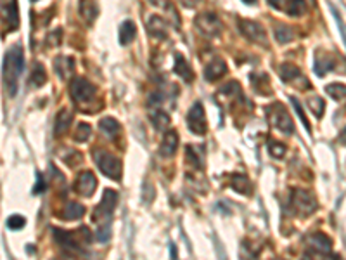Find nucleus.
Segmentation results:
<instances>
[{
    "mask_svg": "<svg viewBox=\"0 0 346 260\" xmlns=\"http://www.w3.org/2000/svg\"><path fill=\"white\" fill-rule=\"evenodd\" d=\"M24 68V54L21 45H14L7 50L4 57V85H6L9 95H16L18 92V82Z\"/></svg>",
    "mask_w": 346,
    "mask_h": 260,
    "instance_id": "nucleus-1",
    "label": "nucleus"
},
{
    "mask_svg": "<svg viewBox=\"0 0 346 260\" xmlns=\"http://www.w3.org/2000/svg\"><path fill=\"white\" fill-rule=\"evenodd\" d=\"M95 163L106 177L113 180H120L121 177V163L116 156L106 153V151H97L95 153Z\"/></svg>",
    "mask_w": 346,
    "mask_h": 260,
    "instance_id": "nucleus-2",
    "label": "nucleus"
},
{
    "mask_svg": "<svg viewBox=\"0 0 346 260\" xmlns=\"http://www.w3.org/2000/svg\"><path fill=\"white\" fill-rule=\"evenodd\" d=\"M291 205H293V210L296 212V215L299 213L301 217H306L317 210V201H315V198L308 191H303V189L293 191Z\"/></svg>",
    "mask_w": 346,
    "mask_h": 260,
    "instance_id": "nucleus-3",
    "label": "nucleus"
},
{
    "mask_svg": "<svg viewBox=\"0 0 346 260\" xmlns=\"http://www.w3.org/2000/svg\"><path fill=\"white\" fill-rule=\"evenodd\" d=\"M70 92H71L73 101L78 104H87V103H90V101H94V98H95V87L82 77H77L73 82H71Z\"/></svg>",
    "mask_w": 346,
    "mask_h": 260,
    "instance_id": "nucleus-4",
    "label": "nucleus"
},
{
    "mask_svg": "<svg viewBox=\"0 0 346 260\" xmlns=\"http://www.w3.org/2000/svg\"><path fill=\"white\" fill-rule=\"evenodd\" d=\"M116 205H118V194L113 189H106L102 194V201L97 205V208L94 210V222H102V224L104 220L109 222Z\"/></svg>",
    "mask_w": 346,
    "mask_h": 260,
    "instance_id": "nucleus-5",
    "label": "nucleus"
},
{
    "mask_svg": "<svg viewBox=\"0 0 346 260\" xmlns=\"http://www.w3.org/2000/svg\"><path fill=\"white\" fill-rule=\"evenodd\" d=\"M268 113H270V120H272V123L275 125L281 132L288 134V136L293 134V130H294L293 120H291V116L288 115V111L284 110V106H282V104L275 103L268 110Z\"/></svg>",
    "mask_w": 346,
    "mask_h": 260,
    "instance_id": "nucleus-6",
    "label": "nucleus"
},
{
    "mask_svg": "<svg viewBox=\"0 0 346 260\" xmlns=\"http://www.w3.org/2000/svg\"><path fill=\"white\" fill-rule=\"evenodd\" d=\"M196 28L204 37H218L222 31V23L212 12H204L196 18Z\"/></svg>",
    "mask_w": 346,
    "mask_h": 260,
    "instance_id": "nucleus-7",
    "label": "nucleus"
},
{
    "mask_svg": "<svg viewBox=\"0 0 346 260\" xmlns=\"http://www.w3.org/2000/svg\"><path fill=\"white\" fill-rule=\"evenodd\" d=\"M187 125L189 128L192 130L196 136H202L208 130V125H206V116H204V108H202L201 103H196L194 106L189 110L187 115Z\"/></svg>",
    "mask_w": 346,
    "mask_h": 260,
    "instance_id": "nucleus-8",
    "label": "nucleus"
},
{
    "mask_svg": "<svg viewBox=\"0 0 346 260\" xmlns=\"http://www.w3.org/2000/svg\"><path fill=\"white\" fill-rule=\"evenodd\" d=\"M239 30L246 39H250L251 42H256V44H267V33H265V28L261 26L260 23L251 19H240L239 21Z\"/></svg>",
    "mask_w": 346,
    "mask_h": 260,
    "instance_id": "nucleus-9",
    "label": "nucleus"
},
{
    "mask_svg": "<svg viewBox=\"0 0 346 260\" xmlns=\"http://www.w3.org/2000/svg\"><path fill=\"white\" fill-rule=\"evenodd\" d=\"M95 187H97V179H95V175L88 170L82 172V174L78 175V180L75 182V189H77L78 194H82V196H92L95 191Z\"/></svg>",
    "mask_w": 346,
    "mask_h": 260,
    "instance_id": "nucleus-10",
    "label": "nucleus"
},
{
    "mask_svg": "<svg viewBox=\"0 0 346 260\" xmlns=\"http://www.w3.org/2000/svg\"><path fill=\"white\" fill-rule=\"evenodd\" d=\"M54 236H56V241L67 251H73V253H83L82 245H80L78 238H75L73 233H66V231L61 229H54Z\"/></svg>",
    "mask_w": 346,
    "mask_h": 260,
    "instance_id": "nucleus-11",
    "label": "nucleus"
},
{
    "mask_svg": "<svg viewBox=\"0 0 346 260\" xmlns=\"http://www.w3.org/2000/svg\"><path fill=\"white\" fill-rule=\"evenodd\" d=\"M177 146H179V134H177L175 130H166L161 146H159V153H161V156H164V158L173 156L175 151H177Z\"/></svg>",
    "mask_w": 346,
    "mask_h": 260,
    "instance_id": "nucleus-12",
    "label": "nucleus"
},
{
    "mask_svg": "<svg viewBox=\"0 0 346 260\" xmlns=\"http://www.w3.org/2000/svg\"><path fill=\"white\" fill-rule=\"evenodd\" d=\"M227 71V64L223 59H213L208 66L204 68V78L208 82H215L220 77H223Z\"/></svg>",
    "mask_w": 346,
    "mask_h": 260,
    "instance_id": "nucleus-13",
    "label": "nucleus"
},
{
    "mask_svg": "<svg viewBox=\"0 0 346 260\" xmlns=\"http://www.w3.org/2000/svg\"><path fill=\"white\" fill-rule=\"evenodd\" d=\"M175 66H173V71H175L177 75H179L182 80L191 83L194 80V71L191 70V66H189V62L184 59L182 54H177L175 56Z\"/></svg>",
    "mask_w": 346,
    "mask_h": 260,
    "instance_id": "nucleus-14",
    "label": "nucleus"
},
{
    "mask_svg": "<svg viewBox=\"0 0 346 260\" xmlns=\"http://www.w3.org/2000/svg\"><path fill=\"white\" fill-rule=\"evenodd\" d=\"M4 21L7 23V31H12L19 26V14H18V4L12 0L7 7H4Z\"/></svg>",
    "mask_w": 346,
    "mask_h": 260,
    "instance_id": "nucleus-15",
    "label": "nucleus"
},
{
    "mask_svg": "<svg viewBox=\"0 0 346 260\" xmlns=\"http://www.w3.org/2000/svg\"><path fill=\"white\" fill-rule=\"evenodd\" d=\"M147 30L156 39H161V40L166 39V23L159 16H151L149 21H147Z\"/></svg>",
    "mask_w": 346,
    "mask_h": 260,
    "instance_id": "nucleus-16",
    "label": "nucleus"
},
{
    "mask_svg": "<svg viewBox=\"0 0 346 260\" xmlns=\"http://www.w3.org/2000/svg\"><path fill=\"white\" fill-rule=\"evenodd\" d=\"M71 121H73V116H71V113L67 110H62L57 113V118H56V127H54V130H56V136H64V134L70 130V125Z\"/></svg>",
    "mask_w": 346,
    "mask_h": 260,
    "instance_id": "nucleus-17",
    "label": "nucleus"
},
{
    "mask_svg": "<svg viewBox=\"0 0 346 260\" xmlns=\"http://www.w3.org/2000/svg\"><path fill=\"white\" fill-rule=\"evenodd\" d=\"M54 68H56L61 78H67L75 70V61L71 57H57L56 62H54Z\"/></svg>",
    "mask_w": 346,
    "mask_h": 260,
    "instance_id": "nucleus-18",
    "label": "nucleus"
},
{
    "mask_svg": "<svg viewBox=\"0 0 346 260\" xmlns=\"http://www.w3.org/2000/svg\"><path fill=\"white\" fill-rule=\"evenodd\" d=\"M83 215H85V207L77 203V201H70V203L66 205L64 212H62V217H64L66 220H78V219H82Z\"/></svg>",
    "mask_w": 346,
    "mask_h": 260,
    "instance_id": "nucleus-19",
    "label": "nucleus"
},
{
    "mask_svg": "<svg viewBox=\"0 0 346 260\" xmlns=\"http://www.w3.org/2000/svg\"><path fill=\"white\" fill-rule=\"evenodd\" d=\"M310 245H312V248H315V250L322 251V253H326V251H331L332 243L326 236V234L317 233V234H312V236H310Z\"/></svg>",
    "mask_w": 346,
    "mask_h": 260,
    "instance_id": "nucleus-20",
    "label": "nucleus"
},
{
    "mask_svg": "<svg viewBox=\"0 0 346 260\" xmlns=\"http://www.w3.org/2000/svg\"><path fill=\"white\" fill-rule=\"evenodd\" d=\"M135 24L132 21H125L123 24L120 26V33H118V37H120V44L121 45H128L130 42L135 39Z\"/></svg>",
    "mask_w": 346,
    "mask_h": 260,
    "instance_id": "nucleus-21",
    "label": "nucleus"
},
{
    "mask_svg": "<svg viewBox=\"0 0 346 260\" xmlns=\"http://www.w3.org/2000/svg\"><path fill=\"white\" fill-rule=\"evenodd\" d=\"M232 187H234L237 192H243V194H251V191H253V186L250 180H248V177L246 175H240V174L232 175Z\"/></svg>",
    "mask_w": 346,
    "mask_h": 260,
    "instance_id": "nucleus-22",
    "label": "nucleus"
},
{
    "mask_svg": "<svg viewBox=\"0 0 346 260\" xmlns=\"http://www.w3.org/2000/svg\"><path fill=\"white\" fill-rule=\"evenodd\" d=\"M45 82H47V73H45V68L40 64V62H35V64H33L31 77H29V83H31L33 87H42Z\"/></svg>",
    "mask_w": 346,
    "mask_h": 260,
    "instance_id": "nucleus-23",
    "label": "nucleus"
},
{
    "mask_svg": "<svg viewBox=\"0 0 346 260\" xmlns=\"http://www.w3.org/2000/svg\"><path fill=\"white\" fill-rule=\"evenodd\" d=\"M99 127L102 130V134H106L108 137H115L118 132H120V123L111 118V116H108V118H102L99 121Z\"/></svg>",
    "mask_w": 346,
    "mask_h": 260,
    "instance_id": "nucleus-24",
    "label": "nucleus"
},
{
    "mask_svg": "<svg viewBox=\"0 0 346 260\" xmlns=\"http://www.w3.org/2000/svg\"><path fill=\"white\" fill-rule=\"evenodd\" d=\"M279 73H281V78L284 82H293V80H296V78L301 77V71H299L294 64H289V62H286V64L281 66Z\"/></svg>",
    "mask_w": 346,
    "mask_h": 260,
    "instance_id": "nucleus-25",
    "label": "nucleus"
},
{
    "mask_svg": "<svg viewBox=\"0 0 346 260\" xmlns=\"http://www.w3.org/2000/svg\"><path fill=\"white\" fill-rule=\"evenodd\" d=\"M273 35H275V39L279 44H289V42L294 39L293 30H291L289 26H286V24H277Z\"/></svg>",
    "mask_w": 346,
    "mask_h": 260,
    "instance_id": "nucleus-26",
    "label": "nucleus"
},
{
    "mask_svg": "<svg viewBox=\"0 0 346 260\" xmlns=\"http://www.w3.org/2000/svg\"><path fill=\"white\" fill-rule=\"evenodd\" d=\"M286 12L289 16H303L306 12V2L305 0H288Z\"/></svg>",
    "mask_w": 346,
    "mask_h": 260,
    "instance_id": "nucleus-27",
    "label": "nucleus"
},
{
    "mask_svg": "<svg viewBox=\"0 0 346 260\" xmlns=\"http://www.w3.org/2000/svg\"><path fill=\"white\" fill-rule=\"evenodd\" d=\"M80 12H82V16L88 21V23H92V21L97 18V14H99V9H97L95 4L88 2V0H83L82 6H80Z\"/></svg>",
    "mask_w": 346,
    "mask_h": 260,
    "instance_id": "nucleus-28",
    "label": "nucleus"
},
{
    "mask_svg": "<svg viewBox=\"0 0 346 260\" xmlns=\"http://www.w3.org/2000/svg\"><path fill=\"white\" fill-rule=\"evenodd\" d=\"M151 121H153V125L158 130H164L168 125H170V116H168L164 111L158 110V111H154L153 115H151Z\"/></svg>",
    "mask_w": 346,
    "mask_h": 260,
    "instance_id": "nucleus-29",
    "label": "nucleus"
},
{
    "mask_svg": "<svg viewBox=\"0 0 346 260\" xmlns=\"http://www.w3.org/2000/svg\"><path fill=\"white\" fill-rule=\"evenodd\" d=\"M326 90H327V94L336 101L346 99V85H341V83H331V85H327Z\"/></svg>",
    "mask_w": 346,
    "mask_h": 260,
    "instance_id": "nucleus-30",
    "label": "nucleus"
},
{
    "mask_svg": "<svg viewBox=\"0 0 346 260\" xmlns=\"http://www.w3.org/2000/svg\"><path fill=\"white\" fill-rule=\"evenodd\" d=\"M308 106H310L312 113H314L317 118L324 115V108H326V103H324L322 99L319 98V95H314V98L308 99Z\"/></svg>",
    "mask_w": 346,
    "mask_h": 260,
    "instance_id": "nucleus-31",
    "label": "nucleus"
},
{
    "mask_svg": "<svg viewBox=\"0 0 346 260\" xmlns=\"http://www.w3.org/2000/svg\"><path fill=\"white\" fill-rule=\"evenodd\" d=\"M332 68H334V62L329 59H320V57H317V61H315V73H317L319 77H324V75H326L327 71H331Z\"/></svg>",
    "mask_w": 346,
    "mask_h": 260,
    "instance_id": "nucleus-32",
    "label": "nucleus"
},
{
    "mask_svg": "<svg viewBox=\"0 0 346 260\" xmlns=\"http://www.w3.org/2000/svg\"><path fill=\"white\" fill-rule=\"evenodd\" d=\"M92 134V127L88 123H80L77 132H75V141L78 142H85Z\"/></svg>",
    "mask_w": 346,
    "mask_h": 260,
    "instance_id": "nucleus-33",
    "label": "nucleus"
},
{
    "mask_svg": "<svg viewBox=\"0 0 346 260\" xmlns=\"http://www.w3.org/2000/svg\"><path fill=\"white\" fill-rule=\"evenodd\" d=\"M268 151H270V154H272L273 158H282L286 154V146L284 144H281V142H275V141H272L268 144Z\"/></svg>",
    "mask_w": 346,
    "mask_h": 260,
    "instance_id": "nucleus-34",
    "label": "nucleus"
},
{
    "mask_svg": "<svg viewBox=\"0 0 346 260\" xmlns=\"http://www.w3.org/2000/svg\"><path fill=\"white\" fill-rule=\"evenodd\" d=\"M24 224H26V219L21 215H11L9 219H7V228L12 229V231H18V229H23Z\"/></svg>",
    "mask_w": 346,
    "mask_h": 260,
    "instance_id": "nucleus-35",
    "label": "nucleus"
},
{
    "mask_svg": "<svg viewBox=\"0 0 346 260\" xmlns=\"http://www.w3.org/2000/svg\"><path fill=\"white\" fill-rule=\"evenodd\" d=\"M97 241L100 243H106L111 240V228H109V224H100V228L97 229Z\"/></svg>",
    "mask_w": 346,
    "mask_h": 260,
    "instance_id": "nucleus-36",
    "label": "nucleus"
},
{
    "mask_svg": "<svg viewBox=\"0 0 346 260\" xmlns=\"http://www.w3.org/2000/svg\"><path fill=\"white\" fill-rule=\"evenodd\" d=\"M291 103H293V106H294V110H296L298 113V116H299V120L303 121V125L310 130V123H308V120H306V116H305V113H303V108H301V104L298 103V99L296 98H291Z\"/></svg>",
    "mask_w": 346,
    "mask_h": 260,
    "instance_id": "nucleus-37",
    "label": "nucleus"
},
{
    "mask_svg": "<svg viewBox=\"0 0 346 260\" xmlns=\"http://www.w3.org/2000/svg\"><path fill=\"white\" fill-rule=\"evenodd\" d=\"M185 156L189 158V161H191L194 167H199V165H201V161L197 160L199 156L196 154V149H194V146H189V148L185 149Z\"/></svg>",
    "mask_w": 346,
    "mask_h": 260,
    "instance_id": "nucleus-38",
    "label": "nucleus"
},
{
    "mask_svg": "<svg viewBox=\"0 0 346 260\" xmlns=\"http://www.w3.org/2000/svg\"><path fill=\"white\" fill-rule=\"evenodd\" d=\"M47 44L52 45V47H57V45L61 44V30H56V31L50 33V35L47 37Z\"/></svg>",
    "mask_w": 346,
    "mask_h": 260,
    "instance_id": "nucleus-39",
    "label": "nucleus"
},
{
    "mask_svg": "<svg viewBox=\"0 0 346 260\" xmlns=\"http://www.w3.org/2000/svg\"><path fill=\"white\" fill-rule=\"evenodd\" d=\"M268 4L277 11H286V6H288V0H268Z\"/></svg>",
    "mask_w": 346,
    "mask_h": 260,
    "instance_id": "nucleus-40",
    "label": "nucleus"
},
{
    "mask_svg": "<svg viewBox=\"0 0 346 260\" xmlns=\"http://www.w3.org/2000/svg\"><path fill=\"white\" fill-rule=\"evenodd\" d=\"M184 4V7H189V9H194V7L199 4V0H180Z\"/></svg>",
    "mask_w": 346,
    "mask_h": 260,
    "instance_id": "nucleus-41",
    "label": "nucleus"
},
{
    "mask_svg": "<svg viewBox=\"0 0 346 260\" xmlns=\"http://www.w3.org/2000/svg\"><path fill=\"white\" fill-rule=\"evenodd\" d=\"M37 177H39V182H37V187L33 189V192H42L44 191V180H42V175L40 174H37Z\"/></svg>",
    "mask_w": 346,
    "mask_h": 260,
    "instance_id": "nucleus-42",
    "label": "nucleus"
},
{
    "mask_svg": "<svg viewBox=\"0 0 346 260\" xmlns=\"http://www.w3.org/2000/svg\"><path fill=\"white\" fill-rule=\"evenodd\" d=\"M154 7H166L168 6V0H149Z\"/></svg>",
    "mask_w": 346,
    "mask_h": 260,
    "instance_id": "nucleus-43",
    "label": "nucleus"
},
{
    "mask_svg": "<svg viewBox=\"0 0 346 260\" xmlns=\"http://www.w3.org/2000/svg\"><path fill=\"white\" fill-rule=\"evenodd\" d=\"M334 14H336V18H337V24H339V26L341 28H343V23H341V18H339V16H337V12L334 11ZM343 37H344V42H346V33L343 31Z\"/></svg>",
    "mask_w": 346,
    "mask_h": 260,
    "instance_id": "nucleus-44",
    "label": "nucleus"
},
{
    "mask_svg": "<svg viewBox=\"0 0 346 260\" xmlns=\"http://www.w3.org/2000/svg\"><path fill=\"white\" fill-rule=\"evenodd\" d=\"M339 141H341V142H344V144H346V128L343 130V132H341V136H339Z\"/></svg>",
    "mask_w": 346,
    "mask_h": 260,
    "instance_id": "nucleus-45",
    "label": "nucleus"
},
{
    "mask_svg": "<svg viewBox=\"0 0 346 260\" xmlns=\"http://www.w3.org/2000/svg\"><path fill=\"white\" fill-rule=\"evenodd\" d=\"M243 2H246V4H255L256 0H243Z\"/></svg>",
    "mask_w": 346,
    "mask_h": 260,
    "instance_id": "nucleus-46",
    "label": "nucleus"
},
{
    "mask_svg": "<svg viewBox=\"0 0 346 260\" xmlns=\"http://www.w3.org/2000/svg\"><path fill=\"white\" fill-rule=\"evenodd\" d=\"M35 2H37V0H35Z\"/></svg>",
    "mask_w": 346,
    "mask_h": 260,
    "instance_id": "nucleus-47",
    "label": "nucleus"
}]
</instances>
